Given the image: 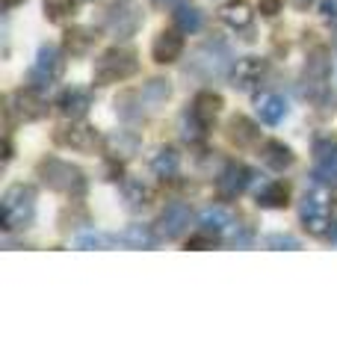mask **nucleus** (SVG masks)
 <instances>
[{"mask_svg":"<svg viewBox=\"0 0 337 355\" xmlns=\"http://www.w3.org/2000/svg\"><path fill=\"white\" fill-rule=\"evenodd\" d=\"M137 71H139V60L130 48H110L95 60V83L98 86L121 83Z\"/></svg>","mask_w":337,"mask_h":355,"instance_id":"obj_1","label":"nucleus"},{"mask_svg":"<svg viewBox=\"0 0 337 355\" xmlns=\"http://www.w3.org/2000/svg\"><path fill=\"white\" fill-rule=\"evenodd\" d=\"M36 216V190L30 184H15L3 193V228H27Z\"/></svg>","mask_w":337,"mask_h":355,"instance_id":"obj_2","label":"nucleus"},{"mask_svg":"<svg viewBox=\"0 0 337 355\" xmlns=\"http://www.w3.org/2000/svg\"><path fill=\"white\" fill-rule=\"evenodd\" d=\"M39 175H42V181L51 187V190L56 193H65V196H80L86 190V178L83 172L77 169V166L71 163H65V160H42L39 163Z\"/></svg>","mask_w":337,"mask_h":355,"instance_id":"obj_3","label":"nucleus"},{"mask_svg":"<svg viewBox=\"0 0 337 355\" xmlns=\"http://www.w3.org/2000/svg\"><path fill=\"white\" fill-rule=\"evenodd\" d=\"M104 24L116 39H130V36H137V30L142 27V9L137 0H116V3L107 9Z\"/></svg>","mask_w":337,"mask_h":355,"instance_id":"obj_4","label":"nucleus"},{"mask_svg":"<svg viewBox=\"0 0 337 355\" xmlns=\"http://www.w3.org/2000/svg\"><path fill=\"white\" fill-rule=\"evenodd\" d=\"M62 71H65V60H62L60 48L44 44V48H39L36 62H33V69H30V83L42 92V89H51L53 83H60Z\"/></svg>","mask_w":337,"mask_h":355,"instance_id":"obj_5","label":"nucleus"},{"mask_svg":"<svg viewBox=\"0 0 337 355\" xmlns=\"http://www.w3.org/2000/svg\"><path fill=\"white\" fill-rule=\"evenodd\" d=\"M228 65H231V53L225 44H205V48L196 51V60L189 62V69L205 77H222L228 71Z\"/></svg>","mask_w":337,"mask_h":355,"instance_id":"obj_6","label":"nucleus"},{"mask_svg":"<svg viewBox=\"0 0 337 355\" xmlns=\"http://www.w3.org/2000/svg\"><path fill=\"white\" fill-rule=\"evenodd\" d=\"M329 219H331V210H329L325 196L320 190L305 193V198H302V222H305V228L311 234H322L325 225H329Z\"/></svg>","mask_w":337,"mask_h":355,"instance_id":"obj_7","label":"nucleus"},{"mask_svg":"<svg viewBox=\"0 0 337 355\" xmlns=\"http://www.w3.org/2000/svg\"><path fill=\"white\" fill-rule=\"evenodd\" d=\"M313 178L317 184H337V142L320 139L313 146Z\"/></svg>","mask_w":337,"mask_h":355,"instance_id":"obj_8","label":"nucleus"},{"mask_svg":"<svg viewBox=\"0 0 337 355\" xmlns=\"http://www.w3.org/2000/svg\"><path fill=\"white\" fill-rule=\"evenodd\" d=\"M189 222H193V210L181 202H172L166 205V210L160 214V222H157V228H160V234L166 240H178L189 228Z\"/></svg>","mask_w":337,"mask_h":355,"instance_id":"obj_9","label":"nucleus"},{"mask_svg":"<svg viewBox=\"0 0 337 355\" xmlns=\"http://www.w3.org/2000/svg\"><path fill=\"white\" fill-rule=\"evenodd\" d=\"M53 139L60 146L71 148V151H95L98 146V130L89 125H65L53 133Z\"/></svg>","mask_w":337,"mask_h":355,"instance_id":"obj_10","label":"nucleus"},{"mask_svg":"<svg viewBox=\"0 0 337 355\" xmlns=\"http://www.w3.org/2000/svg\"><path fill=\"white\" fill-rule=\"evenodd\" d=\"M249 181H252V172L245 169L243 163H228L216 181V190L222 198H237L245 187H249Z\"/></svg>","mask_w":337,"mask_h":355,"instance_id":"obj_11","label":"nucleus"},{"mask_svg":"<svg viewBox=\"0 0 337 355\" xmlns=\"http://www.w3.org/2000/svg\"><path fill=\"white\" fill-rule=\"evenodd\" d=\"M181 53H184V36H181V30H163V33H157V39L151 44L154 62L168 65V62H175L178 57H181Z\"/></svg>","mask_w":337,"mask_h":355,"instance_id":"obj_12","label":"nucleus"},{"mask_svg":"<svg viewBox=\"0 0 337 355\" xmlns=\"http://www.w3.org/2000/svg\"><path fill=\"white\" fill-rule=\"evenodd\" d=\"M9 110H12V113H18V119H24V121L42 119V116H44V101H42L39 89H36V86L18 89V92L9 98Z\"/></svg>","mask_w":337,"mask_h":355,"instance_id":"obj_13","label":"nucleus"},{"mask_svg":"<svg viewBox=\"0 0 337 355\" xmlns=\"http://www.w3.org/2000/svg\"><path fill=\"white\" fill-rule=\"evenodd\" d=\"M56 107H60L62 116L80 119V116L89 113V107H92V95H89V89L69 86V89H62L60 92V98H56Z\"/></svg>","mask_w":337,"mask_h":355,"instance_id":"obj_14","label":"nucleus"},{"mask_svg":"<svg viewBox=\"0 0 337 355\" xmlns=\"http://www.w3.org/2000/svg\"><path fill=\"white\" fill-rule=\"evenodd\" d=\"M228 139L237 148H252L261 142V130H257L254 121H249L245 116H234L231 125H228Z\"/></svg>","mask_w":337,"mask_h":355,"instance_id":"obj_15","label":"nucleus"},{"mask_svg":"<svg viewBox=\"0 0 337 355\" xmlns=\"http://www.w3.org/2000/svg\"><path fill=\"white\" fill-rule=\"evenodd\" d=\"M219 18H222L231 30H245V27L252 24L254 12H252V6L245 3V0H231V3H225V6L219 9Z\"/></svg>","mask_w":337,"mask_h":355,"instance_id":"obj_16","label":"nucleus"},{"mask_svg":"<svg viewBox=\"0 0 337 355\" xmlns=\"http://www.w3.org/2000/svg\"><path fill=\"white\" fill-rule=\"evenodd\" d=\"M261 160L269 166V169L284 172L287 166H293V151H290L284 142L269 139V142H263V148H261Z\"/></svg>","mask_w":337,"mask_h":355,"instance_id":"obj_17","label":"nucleus"},{"mask_svg":"<svg viewBox=\"0 0 337 355\" xmlns=\"http://www.w3.org/2000/svg\"><path fill=\"white\" fill-rule=\"evenodd\" d=\"M266 71V62L263 60H257V57H249V60H240L237 62V71H234V86H240V89H249L254 83H261V77Z\"/></svg>","mask_w":337,"mask_h":355,"instance_id":"obj_18","label":"nucleus"},{"mask_svg":"<svg viewBox=\"0 0 337 355\" xmlns=\"http://www.w3.org/2000/svg\"><path fill=\"white\" fill-rule=\"evenodd\" d=\"M222 110V98L216 92H198L193 101V119H198L201 125H210Z\"/></svg>","mask_w":337,"mask_h":355,"instance_id":"obj_19","label":"nucleus"},{"mask_svg":"<svg viewBox=\"0 0 337 355\" xmlns=\"http://www.w3.org/2000/svg\"><path fill=\"white\" fill-rule=\"evenodd\" d=\"M257 116H261L263 125H278V121L287 116L284 98H278V95H261V98H257Z\"/></svg>","mask_w":337,"mask_h":355,"instance_id":"obj_20","label":"nucleus"},{"mask_svg":"<svg viewBox=\"0 0 337 355\" xmlns=\"http://www.w3.org/2000/svg\"><path fill=\"white\" fill-rule=\"evenodd\" d=\"M322 89H325V62H322V53H317L313 60H308V69H305V92L320 95Z\"/></svg>","mask_w":337,"mask_h":355,"instance_id":"obj_21","label":"nucleus"},{"mask_svg":"<svg viewBox=\"0 0 337 355\" xmlns=\"http://www.w3.org/2000/svg\"><path fill=\"white\" fill-rule=\"evenodd\" d=\"M178 151L175 148H157L154 151V157H151V169H154V175H160V178H172L175 172H178Z\"/></svg>","mask_w":337,"mask_h":355,"instance_id":"obj_22","label":"nucleus"},{"mask_svg":"<svg viewBox=\"0 0 337 355\" xmlns=\"http://www.w3.org/2000/svg\"><path fill=\"white\" fill-rule=\"evenodd\" d=\"M287 198H290V190L281 181H273L266 184L261 193H257V205L261 207H287Z\"/></svg>","mask_w":337,"mask_h":355,"instance_id":"obj_23","label":"nucleus"},{"mask_svg":"<svg viewBox=\"0 0 337 355\" xmlns=\"http://www.w3.org/2000/svg\"><path fill=\"white\" fill-rule=\"evenodd\" d=\"M175 24H178V30H181V33H198L201 24H205V18H201V12L196 6H178Z\"/></svg>","mask_w":337,"mask_h":355,"instance_id":"obj_24","label":"nucleus"},{"mask_svg":"<svg viewBox=\"0 0 337 355\" xmlns=\"http://www.w3.org/2000/svg\"><path fill=\"white\" fill-rule=\"evenodd\" d=\"M168 92H172V89H168V80H151L142 89V101L148 104V110H157L168 98Z\"/></svg>","mask_w":337,"mask_h":355,"instance_id":"obj_25","label":"nucleus"},{"mask_svg":"<svg viewBox=\"0 0 337 355\" xmlns=\"http://www.w3.org/2000/svg\"><path fill=\"white\" fill-rule=\"evenodd\" d=\"M119 243H125V246H133V249H142V246H154L157 237L148 234V231H145L142 225H137V228H128L125 234H119Z\"/></svg>","mask_w":337,"mask_h":355,"instance_id":"obj_26","label":"nucleus"},{"mask_svg":"<svg viewBox=\"0 0 337 355\" xmlns=\"http://www.w3.org/2000/svg\"><path fill=\"white\" fill-rule=\"evenodd\" d=\"M92 42H95L92 33L83 30V27H77V30H69V36H65V48H69L71 53H86Z\"/></svg>","mask_w":337,"mask_h":355,"instance_id":"obj_27","label":"nucleus"},{"mask_svg":"<svg viewBox=\"0 0 337 355\" xmlns=\"http://www.w3.org/2000/svg\"><path fill=\"white\" fill-rule=\"evenodd\" d=\"M74 6H77V0H44V15L51 21H62L74 12Z\"/></svg>","mask_w":337,"mask_h":355,"instance_id":"obj_28","label":"nucleus"},{"mask_svg":"<svg viewBox=\"0 0 337 355\" xmlns=\"http://www.w3.org/2000/svg\"><path fill=\"white\" fill-rule=\"evenodd\" d=\"M201 225H205L207 231H213V228L234 225V222H231V214H228V210H222V207H210V210H205V214H201Z\"/></svg>","mask_w":337,"mask_h":355,"instance_id":"obj_29","label":"nucleus"},{"mask_svg":"<svg viewBox=\"0 0 337 355\" xmlns=\"http://www.w3.org/2000/svg\"><path fill=\"white\" fill-rule=\"evenodd\" d=\"M125 196H128L130 207H145V205L151 202V190H145L139 181H130V184L125 187Z\"/></svg>","mask_w":337,"mask_h":355,"instance_id":"obj_30","label":"nucleus"},{"mask_svg":"<svg viewBox=\"0 0 337 355\" xmlns=\"http://www.w3.org/2000/svg\"><path fill=\"white\" fill-rule=\"evenodd\" d=\"M266 246H278V249H299V240L290 234H273L266 237Z\"/></svg>","mask_w":337,"mask_h":355,"instance_id":"obj_31","label":"nucleus"},{"mask_svg":"<svg viewBox=\"0 0 337 355\" xmlns=\"http://www.w3.org/2000/svg\"><path fill=\"white\" fill-rule=\"evenodd\" d=\"M201 246H213V237H210V234H196V237H189V249H201Z\"/></svg>","mask_w":337,"mask_h":355,"instance_id":"obj_32","label":"nucleus"},{"mask_svg":"<svg viewBox=\"0 0 337 355\" xmlns=\"http://www.w3.org/2000/svg\"><path fill=\"white\" fill-rule=\"evenodd\" d=\"M281 9V0H261V12L263 15H275Z\"/></svg>","mask_w":337,"mask_h":355,"instance_id":"obj_33","label":"nucleus"},{"mask_svg":"<svg viewBox=\"0 0 337 355\" xmlns=\"http://www.w3.org/2000/svg\"><path fill=\"white\" fill-rule=\"evenodd\" d=\"M322 15L325 18H337V0H325V3H322Z\"/></svg>","mask_w":337,"mask_h":355,"instance_id":"obj_34","label":"nucleus"},{"mask_svg":"<svg viewBox=\"0 0 337 355\" xmlns=\"http://www.w3.org/2000/svg\"><path fill=\"white\" fill-rule=\"evenodd\" d=\"M311 3H313V0H293V6H296V9H308Z\"/></svg>","mask_w":337,"mask_h":355,"instance_id":"obj_35","label":"nucleus"},{"mask_svg":"<svg viewBox=\"0 0 337 355\" xmlns=\"http://www.w3.org/2000/svg\"><path fill=\"white\" fill-rule=\"evenodd\" d=\"M151 3H154V6H175L178 0H151Z\"/></svg>","mask_w":337,"mask_h":355,"instance_id":"obj_36","label":"nucleus"},{"mask_svg":"<svg viewBox=\"0 0 337 355\" xmlns=\"http://www.w3.org/2000/svg\"><path fill=\"white\" fill-rule=\"evenodd\" d=\"M21 0H3V9H12V6H18Z\"/></svg>","mask_w":337,"mask_h":355,"instance_id":"obj_37","label":"nucleus"}]
</instances>
